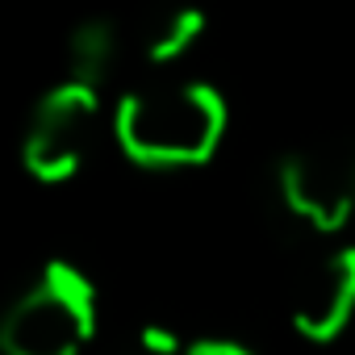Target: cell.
<instances>
[{
    "label": "cell",
    "instance_id": "obj_9",
    "mask_svg": "<svg viewBox=\"0 0 355 355\" xmlns=\"http://www.w3.org/2000/svg\"><path fill=\"white\" fill-rule=\"evenodd\" d=\"M184 355H255L247 343L239 338H222V334H209V338H197L184 347Z\"/></svg>",
    "mask_w": 355,
    "mask_h": 355
},
{
    "label": "cell",
    "instance_id": "obj_1",
    "mask_svg": "<svg viewBox=\"0 0 355 355\" xmlns=\"http://www.w3.org/2000/svg\"><path fill=\"white\" fill-rule=\"evenodd\" d=\"M113 138L142 167H197L214 159L226 138V101L214 84L201 80L150 84L117 105Z\"/></svg>",
    "mask_w": 355,
    "mask_h": 355
},
{
    "label": "cell",
    "instance_id": "obj_8",
    "mask_svg": "<svg viewBox=\"0 0 355 355\" xmlns=\"http://www.w3.org/2000/svg\"><path fill=\"white\" fill-rule=\"evenodd\" d=\"M184 347L189 343H180L171 330H159V326H142L138 334H134V347H130V355H184Z\"/></svg>",
    "mask_w": 355,
    "mask_h": 355
},
{
    "label": "cell",
    "instance_id": "obj_5",
    "mask_svg": "<svg viewBox=\"0 0 355 355\" xmlns=\"http://www.w3.org/2000/svg\"><path fill=\"white\" fill-rule=\"evenodd\" d=\"M355 318V247H338L313 263L293 301V326L309 343L338 338Z\"/></svg>",
    "mask_w": 355,
    "mask_h": 355
},
{
    "label": "cell",
    "instance_id": "obj_10",
    "mask_svg": "<svg viewBox=\"0 0 355 355\" xmlns=\"http://www.w3.org/2000/svg\"><path fill=\"white\" fill-rule=\"evenodd\" d=\"M351 180H355V155H351Z\"/></svg>",
    "mask_w": 355,
    "mask_h": 355
},
{
    "label": "cell",
    "instance_id": "obj_7",
    "mask_svg": "<svg viewBox=\"0 0 355 355\" xmlns=\"http://www.w3.org/2000/svg\"><path fill=\"white\" fill-rule=\"evenodd\" d=\"M121 63V30L109 17H84L67 34V80L101 92Z\"/></svg>",
    "mask_w": 355,
    "mask_h": 355
},
{
    "label": "cell",
    "instance_id": "obj_3",
    "mask_svg": "<svg viewBox=\"0 0 355 355\" xmlns=\"http://www.w3.org/2000/svg\"><path fill=\"white\" fill-rule=\"evenodd\" d=\"M101 125V92L76 80L55 84L30 113L21 138V163L34 180L63 184L84 167Z\"/></svg>",
    "mask_w": 355,
    "mask_h": 355
},
{
    "label": "cell",
    "instance_id": "obj_4",
    "mask_svg": "<svg viewBox=\"0 0 355 355\" xmlns=\"http://www.w3.org/2000/svg\"><path fill=\"white\" fill-rule=\"evenodd\" d=\"M276 197L284 214L313 234H338L355 218V180L351 155H322V150H293L276 167Z\"/></svg>",
    "mask_w": 355,
    "mask_h": 355
},
{
    "label": "cell",
    "instance_id": "obj_2",
    "mask_svg": "<svg viewBox=\"0 0 355 355\" xmlns=\"http://www.w3.org/2000/svg\"><path fill=\"white\" fill-rule=\"evenodd\" d=\"M96 334V288L63 259H51L0 318L5 355H80Z\"/></svg>",
    "mask_w": 355,
    "mask_h": 355
},
{
    "label": "cell",
    "instance_id": "obj_6",
    "mask_svg": "<svg viewBox=\"0 0 355 355\" xmlns=\"http://www.w3.org/2000/svg\"><path fill=\"white\" fill-rule=\"evenodd\" d=\"M205 38V13L189 0H163L138 21V46L150 63H175Z\"/></svg>",
    "mask_w": 355,
    "mask_h": 355
}]
</instances>
